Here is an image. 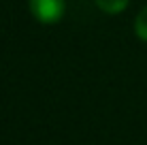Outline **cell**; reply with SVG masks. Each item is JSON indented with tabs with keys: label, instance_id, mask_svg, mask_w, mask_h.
I'll list each match as a JSON object with an SVG mask.
<instances>
[{
	"label": "cell",
	"instance_id": "2",
	"mask_svg": "<svg viewBox=\"0 0 147 145\" xmlns=\"http://www.w3.org/2000/svg\"><path fill=\"white\" fill-rule=\"evenodd\" d=\"M98 4V9H102L105 13H119L126 9L128 0H94Z\"/></svg>",
	"mask_w": 147,
	"mask_h": 145
},
{
	"label": "cell",
	"instance_id": "1",
	"mask_svg": "<svg viewBox=\"0 0 147 145\" xmlns=\"http://www.w3.org/2000/svg\"><path fill=\"white\" fill-rule=\"evenodd\" d=\"M30 11L40 24H55L64 15V0H30Z\"/></svg>",
	"mask_w": 147,
	"mask_h": 145
},
{
	"label": "cell",
	"instance_id": "3",
	"mask_svg": "<svg viewBox=\"0 0 147 145\" xmlns=\"http://www.w3.org/2000/svg\"><path fill=\"white\" fill-rule=\"evenodd\" d=\"M134 30H136V34H139V38L147 41V7H145V9H141L139 15H136Z\"/></svg>",
	"mask_w": 147,
	"mask_h": 145
}]
</instances>
